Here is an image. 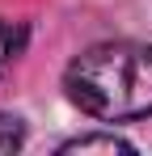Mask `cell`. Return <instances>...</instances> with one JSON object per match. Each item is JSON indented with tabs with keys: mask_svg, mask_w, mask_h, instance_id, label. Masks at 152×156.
<instances>
[{
	"mask_svg": "<svg viewBox=\"0 0 152 156\" xmlns=\"http://www.w3.org/2000/svg\"><path fill=\"white\" fill-rule=\"evenodd\" d=\"M63 89L80 114L101 122H131L152 114V47L97 42L63 72Z\"/></svg>",
	"mask_w": 152,
	"mask_h": 156,
	"instance_id": "obj_1",
	"label": "cell"
},
{
	"mask_svg": "<svg viewBox=\"0 0 152 156\" xmlns=\"http://www.w3.org/2000/svg\"><path fill=\"white\" fill-rule=\"evenodd\" d=\"M63 152H131V144L118 135H76L63 144Z\"/></svg>",
	"mask_w": 152,
	"mask_h": 156,
	"instance_id": "obj_2",
	"label": "cell"
},
{
	"mask_svg": "<svg viewBox=\"0 0 152 156\" xmlns=\"http://www.w3.org/2000/svg\"><path fill=\"white\" fill-rule=\"evenodd\" d=\"M21 26H9V21H0V76H4V68L17 59V51H21Z\"/></svg>",
	"mask_w": 152,
	"mask_h": 156,
	"instance_id": "obj_3",
	"label": "cell"
},
{
	"mask_svg": "<svg viewBox=\"0 0 152 156\" xmlns=\"http://www.w3.org/2000/svg\"><path fill=\"white\" fill-rule=\"evenodd\" d=\"M21 139H25L21 118H13V114H0V152H13V148H21Z\"/></svg>",
	"mask_w": 152,
	"mask_h": 156,
	"instance_id": "obj_4",
	"label": "cell"
}]
</instances>
